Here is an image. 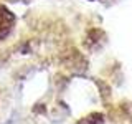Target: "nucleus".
Returning <instances> with one entry per match:
<instances>
[{
    "label": "nucleus",
    "mask_w": 132,
    "mask_h": 124,
    "mask_svg": "<svg viewBox=\"0 0 132 124\" xmlns=\"http://www.w3.org/2000/svg\"><path fill=\"white\" fill-rule=\"evenodd\" d=\"M5 124H22V119H18V118H10V119H7L5 121Z\"/></svg>",
    "instance_id": "nucleus-1"
},
{
    "label": "nucleus",
    "mask_w": 132,
    "mask_h": 124,
    "mask_svg": "<svg viewBox=\"0 0 132 124\" xmlns=\"http://www.w3.org/2000/svg\"><path fill=\"white\" fill-rule=\"evenodd\" d=\"M88 2H94V0H88Z\"/></svg>",
    "instance_id": "nucleus-2"
}]
</instances>
